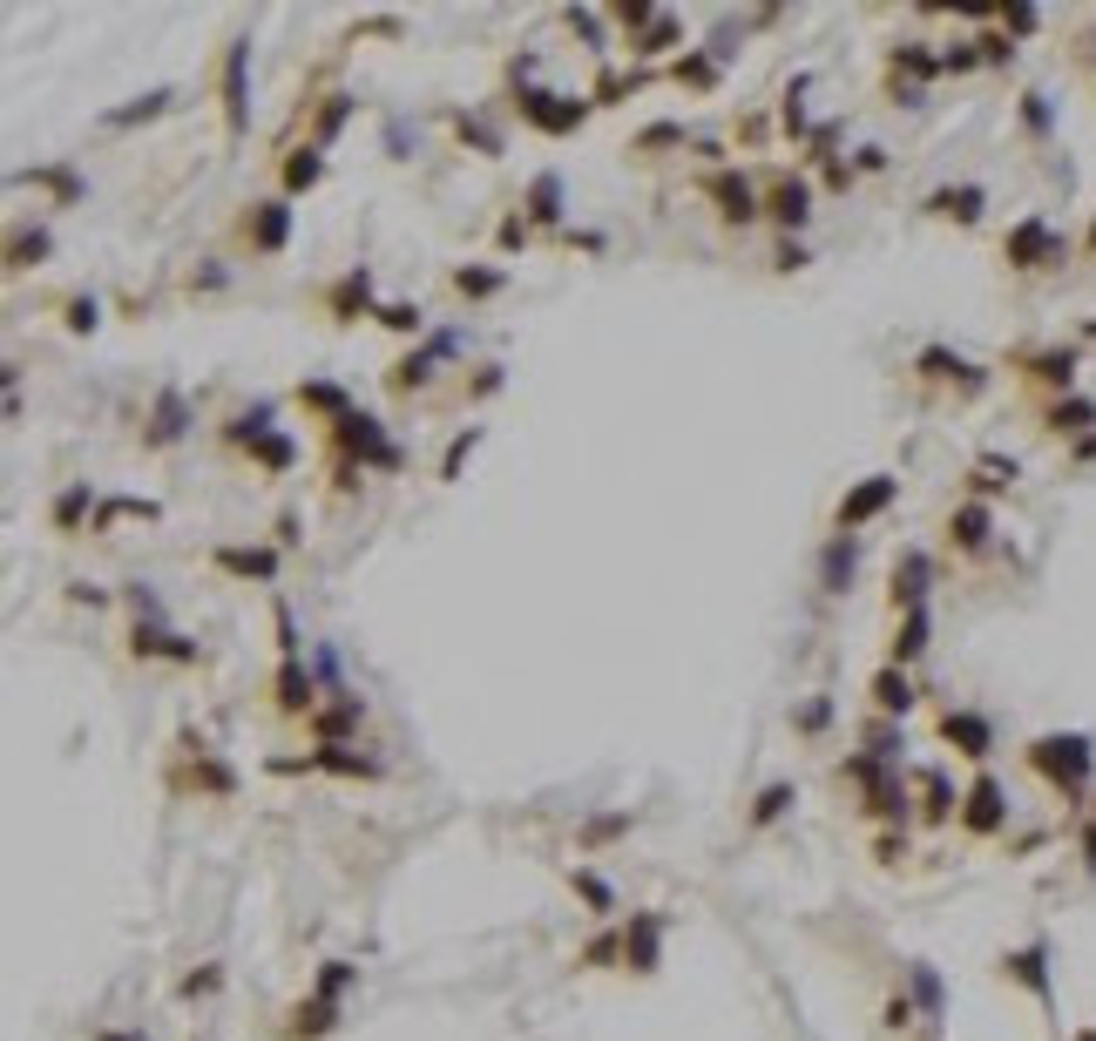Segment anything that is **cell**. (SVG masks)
I'll return each mask as SVG.
<instances>
[{"label":"cell","instance_id":"6da1fadb","mask_svg":"<svg viewBox=\"0 0 1096 1041\" xmlns=\"http://www.w3.org/2000/svg\"><path fill=\"white\" fill-rule=\"evenodd\" d=\"M1023 757H1029V771H1036L1042 785H1055V791L1070 798V805H1076V798L1089 791V771H1096V744H1089L1083 731H1049V737H1036Z\"/></svg>","mask_w":1096,"mask_h":1041},{"label":"cell","instance_id":"7a4b0ae2","mask_svg":"<svg viewBox=\"0 0 1096 1041\" xmlns=\"http://www.w3.org/2000/svg\"><path fill=\"white\" fill-rule=\"evenodd\" d=\"M1002 264H1008V271H1063V264H1070V237L1055 230L1042 210H1029L1023 224H1008Z\"/></svg>","mask_w":1096,"mask_h":1041},{"label":"cell","instance_id":"3957f363","mask_svg":"<svg viewBox=\"0 0 1096 1041\" xmlns=\"http://www.w3.org/2000/svg\"><path fill=\"white\" fill-rule=\"evenodd\" d=\"M332 439H339V454H345V460H359V467H400V447L379 433L373 413H345V420H332Z\"/></svg>","mask_w":1096,"mask_h":1041},{"label":"cell","instance_id":"277c9868","mask_svg":"<svg viewBox=\"0 0 1096 1041\" xmlns=\"http://www.w3.org/2000/svg\"><path fill=\"white\" fill-rule=\"evenodd\" d=\"M1008 825V791H1002V778L995 771H982L968 791H961V832H974V838H995Z\"/></svg>","mask_w":1096,"mask_h":1041},{"label":"cell","instance_id":"5b68a950","mask_svg":"<svg viewBox=\"0 0 1096 1041\" xmlns=\"http://www.w3.org/2000/svg\"><path fill=\"white\" fill-rule=\"evenodd\" d=\"M1023 366V379H1036L1042 392H1076V373H1083V352L1076 345H1042V352H1029V358H1015Z\"/></svg>","mask_w":1096,"mask_h":1041},{"label":"cell","instance_id":"8992f818","mask_svg":"<svg viewBox=\"0 0 1096 1041\" xmlns=\"http://www.w3.org/2000/svg\"><path fill=\"white\" fill-rule=\"evenodd\" d=\"M893 494H900V480H893V473H867V480H859V488L840 501V535H853V528H867L874 514H887Z\"/></svg>","mask_w":1096,"mask_h":1041},{"label":"cell","instance_id":"52a82bcc","mask_svg":"<svg viewBox=\"0 0 1096 1041\" xmlns=\"http://www.w3.org/2000/svg\"><path fill=\"white\" fill-rule=\"evenodd\" d=\"M251 42H230V55H224V115H230V136H244L251 129Z\"/></svg>","mask_w":1096,"mask_h":1041},{"label":"cell","instance_id":"ba28073f","mask_svg":"<svg viewBox=\"0 0 1096 1041\" xmlns=\"http://www.w3.org/2000/svg\"><path fill=\"white\" fill-rule=\"evenodd\" d=\"M927 588H934V562H927L921 548H900V562H893V609L900 616L927 609Z\"/></svg>","mask_w":1096,"mask_h":1041},{"label":"cell","instance_id":"9c48e42d","mask_svg":"<svg viewBox=\"0 0 1096 1041\" xmlns=\"http://www.w3.org/2000/svg\"><path fill=\"white\" fill-rule=\"evenodd\" d=\"M941 737H948L961 757H974V765H989V757H995V724H989L982 710H948V717H941Z\"/></svg>","mask_w":1096,"mask_h":1041},{"label":"cell","instance_id":"30bf717a","mask_svg":"<svg viewBox=\"0 0 1096 1041\" xmlns=\"http://www.w3.org/2000/svg\"><path fill=\"white\" fill-rule=\"evenodd\" d=\"M515 108L528 115L535 129H548V136H569V129L582 123V115H590L582 102H569V95H548V89H522V102H515Z\"/></svg>","mask_w":1096,"mask_h":1041},{"label":"cell","instance_id":"8fae6325","mask_svg":"<svg viewBox=\"0 0 1096 1041\" xmlns=\"http://www.w3.org/2000/svg\"><path fill=\"white\" fill-rule=\"evenodd\" d=\"M914 373H921V379H941V386H961V392H982V386H989V373L968 366V358L948 352V345H927V352L914 358Z\"/></svg>","mask_w":1096,"mask_h":1041},{"label":"cell","instance_id":"7c38bea8","mask_svg":"<svg viewBox=\"0 0 1096 1041\" xmlns=\"http://www.w3.org/2000/svg\"><path fill=\"white\" fill-rule=\"evenodd\" d=\"M989 541H995V514H989V501H961V507L948 514V548H961V554H989Z\"/></svg>","mask_w":1096,"mask_h":1041},{"label":"cell","instance_id":"4fadbf2b","mask_svg":"<svg viewBox=\"0 0 1096 1041\" xmlns=\"http://www.w3.org/2000/svg\"><path fill=\"white\" fill-rule=\"evenodd\" d=\"M1002 981H1015V987H1029L1042 1008H1049V940H1029V947H1015V953H1002Z\"/></svg>","mask_w":1096,"mask_h":1041},{"label":"cell","instance_id":"5bb4252c","mask_svg":"<svg viewBox=\"0 0 1096 1041\" xmlns=\"http://www.w3.org/2000/svg\"><path fill=\"white\" fill-rule=\"evenodd\" d=\"M927 210H934V217H948V224H982L989 190H982V183H948V190H934V196H927Z\"/></svg>","mask_w":1096,"mask_h":1041},{"label":"cell","instance_id":"9a60e30c","mask_svg":"<svg viewBox=\"0 0 1096 1041\" xmlns=\"http://www.w3.org/2000/svg\"><path fill=\"white\" fill-rule=\"evenodd\" d=\"M1089 426H1096V407H1089L1083 392H1070V399H1055V407H1042V433H1049V439H1070V447H1076Z\"/></svg>","mask_w":1096,"mask_h":1041},{"label":"cell","instance_id":"2e32d148","mask_svg":"<svg viewBox=\"0 0 1096 1041\" xmlns=\"http://www.w3.org/2000/svg\"><path fill=\"white\" fill-rule=\"evenodd\" d=\"M853 569H859V535H833L826 554H819V588H826V595H846V588H853Z\"/></svg>","mask_w":1096,"mask_h":1041},{"label":"cell","instance_id":"e0dca14e","mask_svg":"<svg viewBox=\"0 0 1096 1041\" xmlns=\"http://www.w3.org/2000/svg\"><path fill=\"white\" fill-rule=\"evenodd\" d=\"M657 940H663V919H657V913H637L630 934H623V960H630L637 974H657Z\"/></svg>","mask_w":1096,"mask_h":1041},{"label":"cell","instance_id":"ac0fdd59","mask_svg":"<svg viewBox=\"0 0 1096 1041\" xmlns=\"http://www.w3.org/2000/svg\"><path fill=\"white\" fill-rule=\"evenodd\" d=\"M244 230H251V251H264V258H271V251H285V237H292V204H258Z\"/></svg>","mask_w":1096,"mask_h":1041},{"label":"cell","instance_id":"d6986e66","mask_svg":"<svg viewBox=\"0 0 1096 1041\" xmlns=\"http://www.w3.org/2000/svg\"><path fill=\"white\" fill-rule=\"evenodd\" d=\"M454 345H460V339H454V332H441V339L426 345V352H407L400 366L386 373V386H393V392H413V386H426V373H434V358H441V352H454Z\"/></svg>","mask_w":1096,"mask_h":1041},{"label":"cell","instance_id":"ffe728a7","mask_svg":"<svg viewBox=\"0 0 1096 1041\" xmlns=\"http://www.w3.org/2000/svg\"><path fill=\"white\" fill-rule=\"evenodd\" d=\"M183 426H190L183 392H163V399H156V413H149V426H142V439H149V447H176Z\"/></svg>","mask_w":1096,"mask_h":1041},{"label":"cell","instance_id":"44dd1931","mask_svg":"<svg viewBox=\"0 0 1096 1041\" xmlns=\"http://www.w3.org/2000/svg\"><path fill=\"white\" fill-rule=\"evenodd\" d=\"M765 210H772L778 224H786V230H799V224L812 217V190H806L799 176H778V183H772V196H765Z\"/></svg>","mask_w":1096,"mask_h":1041},{"label":"cell","instance_id":"7402d4cb","mask_svg":"<svg viewBox=\"0 0 1096 1041\" xmlns=\"http://www.w3.org/2000/svg\"><path fill=\"white\" fill-rule=\"evenodd\" d=\"M711 196H718V217L724 224H752L758 217V196H752L745 176H711Z\"/></svg>","mask_w":1096,"mask_h":1041},{"label":"cell","instance_id":"603a6c76","mask_svg":"<svg viewBox=\"0 0 1096 1041\" xmlns=\"http://www.w3.org/2000/svg\"><path fill=\"white\" fill-rule=\"evenodd\" d=\"M874 703H880L887 717H907V710H914V676L900 670V663H887V670L874 676Z\"/></svg>","mask_w":1096,"mask_h":1041},{"label":"cell","instance_id":"cb8c5ba5","mask_svg":"<svg viewBox=\"0 0 1096 1041\" xmlns=\"http://www.w3.org/2000/svg\"><path fill=\"white\" fill-rule=\"evenodd\" d=\"M311 703H319V690H311L305 663H285V670H278V710H285V717H305Z\"/></svg>","mask_w":1096,"mask_h":1041},{"label":"cell","instance_id":"d4e9b609","mask_svg":"<svg viewBox=\"0 0 1096 1041\" xmlns=\"http://www.w3.org/2000/svg\"><path fill=\"white\" fill-rule=\"evenodd\" d=\"M927 629H934V622H927V609L900 616V629H893V663H900V670H907V663H914V656L927 650Z\"/></svg>","mask_w":1096,"mask_h":1041},{"label":"cell","instance_id":"484cf974","mask_svg":"<svg viewBox=\"0 0 1096 1041\" xmlns=\"http://www.w3.org/2000/svg\"><path fill=\"white\" fill-rule=\"evenodd\" d=\"M332 1021H339V1000H326V994H311V1000H305V1008L292 1015V1034H298V1041H311V1034H326Z\"/></svg>","mask_w":1096,"mask_h":1041},{"label":"cell","instance_id":"4316f807","mask_svg":"<svg viewBox=\"0 0 1096 1041\" xmlns=\"http://www.w3.org/2000/svg\"><path fill=\"white\" fill-rule=\"evenodd\" d=\"M217 562L230 575H278V554H271V548H224Z\"/></svg>","mask_w":1096,"mask_h":1041},{"label":"cell","instance_id":"83f0119b","mask_svg":"<svg viewBox=\"0 0 1096 1041\" xmlns=\"http://www.w3.org/2000/svg\"><path fill=\"white\" fill-rule=\"evenodd\" d=\"M528 217H535V224H556V217H562V176H535V190H528Z\"/></svg>","mask_w":1096,"mask_h":1041},{"label":"cell","instance_id":"f1b7e54d","mask_svg":"<svg viewBox=\"0 0 1096 1041\" xmlns=\"http://www.w3.org/2000/svg\"><path fill=\"white\" fill-rule=\"evenodd\" d=\"M907 987H914V1000L927 1008V1021H941V974H934V968H921V960H914V968H907Z\"/></svg>","mask_w":1096,"mask_h":1041},{"label":"cell","instance_id":"f546056e","mask_svg":"<svg viewBox=\"0 0 1096 1041\" xmlns=\"http://www.w3.org/2000/svg\"><path fill=\"white\" fill-rule=\"evenodd\" d=\"M366 298H373V271H352V277H345V285L332 291V311H339V318H352V311H359Z\"/></svg>","mask_w":1096,"mask_h":1041},{"label":"cell","instance_id":"4dcf8cb0","mask_svg":"<svg viewBox=\"0 0 1096 1041\" xmlns=\"http://www.w3.org/2000/svg\"><path fill=\"white\" fill-rule=\"evenodd\" d=\"M326 176V163H319V149H292V163H285V190H311Z\"/></svg>","mask_w":1096,"mask_h":1041},{"label":"cell","instance_id":"1f68e13d","mask_svg":"<svg viewBox=\"0 0 1096 1041\" xmlns=\"http://www.w3.org/2000/svg\"><path fill=\"white\" fill-rule=\"evenodd\" d=\"M874 812H880V819H907V785H900L893 771L874 785Z\"/></svg>","mask_w":1096,"mask_h":1041},{"label":"cell","instance_id":"d6a6232c","mask_svg":"<svg viewBox=\"0 0 1096 1041\" xmlns=\"http://www.w3.org/2000/svg\"><path fill=\"white\" fill-rule=\"evenodd\" d=\"M170 102H176V95H170V89H156V95H142V102H136V108H115V115H109V123H115V129H129V123H149V115H163V108H170Z\"/></svg>","mask_w":1096,"mask_h":1041},{"label":"cell","instance_id":"836d02e7","mask_svg":"<svg viewBox=\"0 0 1096 1041\" xmlns=\"http://www.w3.org/2000/svg\"><path fill=\"white\" fill-rule=\"evenodd\" d=\"M501 285H507L501 271H454V291H460V298H494Z\"/></svg>","mask_w":1096,"mask_h":1041},{"label":"cell","instance_id":"e575fe53","mask_svg":"<svg viewBox=\"0 0 1096 1041\" xmlns=\"http://www.w3.org/2000/svg\"><path fill=\"white\" fill-rule=\"evenodd\" d=\"M251 454H258V460H264L271 473H285V467L298 460V447H292V439H285V433H264V439H258V447H251Z\"/></svg>","mask_w":1096,"mask_h":1041},{"label":"cell","instance_id":"d590c367","mask_svg":"<svg viewBox=\"0 0 1096 1041\" xmlns=\"http://www.w3.org/2000/svg\"><path fill=\"white\" fill-rule=\"evenodd\" d=\"M786 805H792V785H765V791H758V805H752V825L786 819Z\"/></svg>","mask_w":1096,"mask_h":1041},{"label":"cell","instance_id":"8d00e7d4","mask_svg":"<svg viewBox=\"0 0 1096 1041\" xmlns=\"http://www.w3.org/2000/svg\"><path fill=\"white\" fill-rule=\"evenodd\" d=\"M893 68H907V75H921V82H927V75H941V55H927L921 42H907V48H893Z\"/></svg>","mask_w":1096,"mask_h":1041},{"label":"cell","instance_id":"74e56055","mask_svg":"<svg viewBox=\"0 0 1096 1041\" xmlns=\"http://www.w3.org/2000/svg\"><path fill=\"white\" fill-rule=\"evenodd\" d=\"M955 805H961L955 785H948L941 771H927V819H955Z\"/></svg>","mask_w":1096,"mask_h":1041},{"label":"cell","instance_id":"f35d334b","mask_svg":"<svg viewBox=\"0 0 1096 1041\" xmlns=\"http://www.w3.org/2000/svg\"><path fill=\"white\" fill-rule=\"evenodd\" d=\"M1023 129H1029V136H1049V129H1055V108H1049V95H1036V89L1023 95Z\"/></svg>","mask_w":1096,"mask_h":1041},{"label":"cell","instance_id":"ab89813d","mask_svg":"<svg viewBox=\"0 0 1096 1041\" xmlns=\"http://www.w3.org/2000/svg\"><path fill=\"white\" fill-rule=\"evenodd\" d=\"M352 724H359V697H345L339 710H326V717H319V731H326V737H345Z\"/></svg>","mask_w":1096,"mask_h":1041},{"label":"cell","instance_id":"60d3db41","mask_svg":"<svg viewBox=\"0 0 1096 1041\" xmlns=\"http://www.w3.org/2000/svg\"><path fill=\"white\" fill-rule=\"evenodd\" d=\"M1036 27H1042L1036 8H1002V34H1008V42H1023V34H1036Z\"/></svg>","mask_w":1096,"mask_h":1041},{"label":"cell","instance_id":"b9f144b4","mask_svg":"<svg viewBox=\"0 0 1096 1041\" xmlns=\"http://www.w3.org/2000/svg\"><path fill=\"white\" fill-rule=\"evenodd\" d=\"M379 325H393V332H420V325H426V311H420V305H386V311H379Z\"/></svg>","mask_w":1096,"mask_h":1041},{"label":"cell","instance_id":"7bdbcfd3","mask_svg":"<svg viewBox=\"0 0 1096 1041\" xmlns=\"http://www.w3.org/2000/svg\"><path fill=\"white\" fill-rule=\"evenodd\" d=\"M352 974H359V968H345V960H326V974H319V994H326V1000H339V994L352 987Z\"/></svg>","mask_w":1096,"mask_h":1041},{"label":"cell","instance_id":"ee69618b","mask_svg":"<svg viewBox=\"0 0 1096 1041\" xmlns=\"http://www.w3.org/2000/svg\"><path fill=\"white\" fill-rule=\"evenodd\" d=\"M968 68H982V48H974V42H955V48L941 55V75H968Z\"/></svg>","mask_w":1096,"mask_h":1041},{"label":"cell","instance_id":"f6af8a7d","mask_svg":"<svg viewBox=\"0 0 1096 1041\" xmlns=\"http://www.w3.org/2000/svg\"><path fill=\"white\" fill-rule=\"evenodd\" d=\"M609 14H616L623 27H650V21H657V8H650V0H616Z\"/></svg>","mask_w":1096,"mask_h":1041},{"label":"cell","instance_id":"bcb514c9","mask_svg":"<svg viewBox=\"0 0 1096 1041\" xmlns=\"http://www.w3.org/2000/svg\"><path fill=\"white\" fill-rule=\"evenodd\" d=\"M42 251H48V230H21V237H14V271H21V264H34Z\"/></svg>","mask_w":1096,"mask_h":1041},{"label":"cell","instance_id":"7dc6e473","mask_svg":"<svg viewBox=\"0 0 1096 1041\" xmlns=\"http://www.w3.org/2000/svg\"><path fill=\"white\" fill-rule=\"evenodd\" d=\"M82 507H89V488H68V494L55 501V520H61V528H75V520H82Z\"/></svg>","mask_w":1096,"mask_h":1041},{"label":"cell","instance_id":"c3c4849f","mask_svg":"<svg viewBox=\"0 0 1096 1041\" xmlns=\"http://www.w3.org/2000/svg\"><path fill=\"white\" fill-rule=\"evenodd\" d=\"M575 893H582V900H590L596 913H609V886H603V879H596V872H575Z\"/></svg>","mask_w":1096,"mask_h":1041},{"label":"cell","instance_id":"681fc988","mask_svg":"<svg viewBox=\"0 0 1096 1041\" xmlns=\"http://www.w3.org/2000/svg\"><path fill=\"white\" fill-rule=\"evenodd\" d=\"M475 439H481V433H475V426H467V433L454 439V447H447V460H441V473H447V480L460 473V460H467V454H475Z\"/></svg>","mask_w":1096,"mask_h":1041},{"label":"cell","instance_id":"f907efd6","mask_svg":"<svg viewBox=\"0 0 1096 1041\" xmlns=\"http://www.w3.org/2000/svg\"><path fill=\"white\" fill-rule=\"evenodd\" d=\"M974 48H982V61H1015V42H1008V34H982V42H974Z\"/></svg>","mask_w":1096,"mask_h":1041},{"label":"cell","instance_id":"816d5d0a","mask_svg":"<svg viewBox=\"0 0 1096 1041\" xmlns=\"http://www.w3.org/2000/svg\"><path fill=\"white\" fill-rule=\"evenodd\" d=\"M95 318H102L95 298H75V305H68V325H75V332H95Z\"/></svg>","mask_w":1096,"mask_h":1041},{"label":"cell","instance_id":"f5cc1de1","mask_svg":"<svg viewBox=\"0 0 1096 1041\" xmlns=\"http://www.w3.org/2000/svg\"><path fill=\"white\" fill-rule=\"evenodd\" d=\"M345 108H352V95H332V102L319 108V136H332V129L345 123Z\"/></svg>","mask_w":1096,"mask_h":1041},{"label":"cell","instance_id":"db71d44e","mask_svg":"<svg viewBox=\"0 0 1096 1041\" xmlns=\"http://www.w3.org/2000/svg\"><path fill=\"white\" fill-rule=\"evenodd\" d=\"M826 717H833V703H826V697H812V703L799 710V731H819V724H826Z\"/></svg>","mask_w":1096,"mask_h":1041},{"label":"cell","instance_id":"11a10c76","mask_svg":"<svg viewBox=\"0 0 1096 1041\" xmlns=\"http://www.w3.org/2000/svg\"><path fill=\"white\" fill-rule=\"evenodd\" d=\"M1070 460H1076V467H1089V460H1096V426H1089V433L1076 439V447H1070Z\"/></svg>","mask_w":1096,"mask_h":1041},{"label":"cell","instance_id":"9f6ffc18","mask_svg":"<svg viewBox=\"0 0 1096 1041\" xmlns=\"http://www.w3.org/2000/svg\"><path fill=\"white\" fill-rule=\"evenodd\" d=\"M210 987H217V968H204V974H190V981H183V994H210Z\"/></svg>","mask_w":1096,"mask_h":1041},{"label":"cell","instance_id":"6f0895ef","mask_svg":"<svg viewBox=\"0 0 1096 1041\" xmlns=\"http://www.w3.org/2000/svg\"><path fill=\"white\" fill-rule=\"evenodd\" d=\"M663 142H684V129H643V149H663Z\"/></svg>","mask_w":1096,"mask_h":1041},{"label":"cell","instance_id":"680465c9","mask_svg":"<svg viewBox=\"0 0 1096 1041\" xmlns=\"http://www.w3.org/2000/svg\"><path fill=\"white\" fill-rule=\"evenodd\" d=\"M1083 866H1096V825H1083Z\"/></svg>","mask_w":1096,"mask_h":1041},{"label":"cell","instance_id":"91938a15","mask_svg":"<svg viewBox=\"0 0 1096 1041\" xmlns=\"http://www.w3.org/2000/svg\"><path fill=\"white\" fill-rule=\"evenodd\" d=\"M1083 251H1089V258H1096V224H1089V237H1083Z\"/></svg>","mask_w":1096,"mask_h":1041},{"label":"cell","instance_id":"94428289","mask_svg":"<svg viewBox=\"0 0 1096 1041\" xmlns=\"http://www.w3.org/2000/svg\"><path fill=\"white\" fill-rule=\"evenodd\" d=\"M1083 339H1096V318H1089V325H1083Z\"/></svg>","mask_w":1096,"mask_h":1041},{"label":"cell","instance_id":"6125c7cd","mask_svg":"<svg viewBox=\"0 0 1096 1041\" xmlns=\"http://www.w3.org/2000/svg\"><path fill=\"white\" fill-rule=\"evenodd\" d=\"M1076 1041H1096V1028H1083V1034H1076Z\"/></svg>","mask_w":1096,"mask_h":1041}]
</instances>
